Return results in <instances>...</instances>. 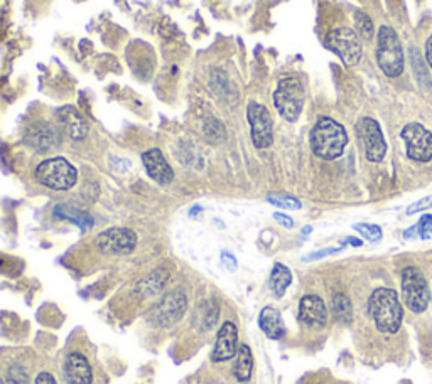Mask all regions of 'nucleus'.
<instances>
[{"label": "nucleus", "mask_w": 432, "mask_h": 384, "mask_svg": "<svg viewBox=\"0 0 432 384\" xmlns=\"http://www.w3.org/2000/svg\"><path fill=\"white\" fill-rule=\"evenodd\" d=\"M233 376L237 381L248 383L252 378V371H254V354L252 349L247 344L238 346V351L233 358Z\"/></svg>", "instance_id": "20"}, {"label": "nucleus", "mask_w": 432, "mask_h": 384, "mask_svg": "<svg viewBox=\"0 0 432 384\" xmlns=\"http://www.w3.org/2000/svg\"><path fill=\"white\" fill-rule=\"evenodd\" d=\"M311 149L324 160L341 157L348 144V134L341 123L329 117H321L311 130Z\"/></svg>", "instance_id": "2"}, {"label": "nucleus", "mask_w": 432, "mask_h": 384, "mask_svg": "<svg viewBox=\"0 0 432 384\" xmlns=\"http://www.w3.org/2000/svg\"><path fill=\"white\" fill-rule=\"evenodd\" d=\"M376 61L389 78H398L403 71V49L397 32L390 26H381L376 43Z\"/></svg>", "instance_id": "5"}, {"label": "nucleus", "mask_w": 432, "mask_h": 384, "mask_svg": "<svg viewBox=\"0 0 432 384\" xmlns=\"http://www.w3.org/2000/svg\"><path fill=\"white\" fill-rule=\"evenodd\" d=\"M142 164H144L147 174L153 181L160 186H169L174 181V171L159 149H149L142 154Z\"/></svg>", "instance_id": "16"}, {"label": "nucleus", "mask_w": 432, "mask_h": 384, "mask_svg": "<svg viewBox=\"0 0 432 384\" xmlns=\"http://www.w3.org/2000/svg\"><path fill=\"white\" fill-rule=\"evenodd\" d=\"M247 120L255 147L269 149L274 144V122L269 110L264 105L250 102L247 107Z\"/></svg>", "instance_id": "11"}, {"label": "nucleus", "mask_w": 432, "mask_h": 384, "mask_svg": "<svg viewBox=\"0 0 432 384\" xmlns=\"http://www.w3.org/2000/svg\"><path fill=\"white\" fill-rule=\"evenodd\" d=\"M432 204V198L429 196V198H424V199H421V201H417V203H413V204H411L407 208V216H412V214H417V213H421V211H426L427 208H429V206Z\"/></svg>", "instance_id": "32"}, {"label": "nucleus", "mask_w": 432, "mask_h": 384, "mask_svg": "<svg viewBox=\"0 0 432 384\" xmlns=\"http://www.w3.org/2000/svg\"><path fill=\"white\" fill-rule=\"evenodd\" d=\"M299 322L311 331H321L328 324V309L318 295H304L299 302Z\"/></svg>", "instance_id": "14"}, {"label": "nucleus", "mask_w": 432, "mask_h": 384, "mask_svg": "<svg viewBox=\"0 0 432 384\" xmlns=\"http://www.w3.org/2000/svg\"><path fill=\"white\" fill-rule=\"evenodd\" d=\"M34 384H58V383H56V379H54L51 373L43 371V373L38 374V378H36Z\"/></svg>", "instance_id": "33"}, {"label": "nucleus", "mask_w": 432, "mask_h": 384, "mask_svg": "<svg viewBox=\"0 0 432 384\" xmlns=\"http://www.w3.org/2000/svg\"><path fill=\"white\" fill-rule=\"evenodd\" d=\"M417 230H419V236L427 240L429 235L432 233V214H426V216H422L419 219V223H417Z\"/></svg>", "instance_id": "30"}, {"label": "nucleus", "mask_w": 432, "mask_h": 384, "mask_svg": "<svg viewBox=\"0 0 432 384\" xmlns=\"http://www.w3.org/2000/svg\"><path fill=\"white\" fill-rule=\"evenodd\" d=\"M36 181L51 191H70L78 182V171L70 160L51 157L38 164L34 171Z\"/></svg>", "instance_id": "3"}, {"label": "nucleus", "mask_w": 432, "mask_h": 384, "mask_svg": "<svg viewBox=\"0 0 432 384\" xmlns=\"http://www.w3.org/2000/svg\"><path fill=\"white\" fill-rule=\"evenodd\" d=\"M58 123L63 134L71 140H83L88 135V122H86L85 117H83L75 107H71V105L59 110Z\"/></svg>", "instance_id": "17"}, {"label": "nucleus", "mask_w": 432, "mask_h": 384, "mask_svg": "<svg viewBox=\"0 0 432 384\" xmlns=\"http://www.w3.org/2000/svg\"><path fill=\"white\" fill-rule=\"evenodd\" d=\"M259 327L272 341H280L286 336V326L282 322V315L274 307L262 309L259 315Z\"/></svg>", "instance_id": "19"}, {"label": "nucleus", "mask_w": 432, "mask_h": 384, "mask_svg": "<svg viewBox=\"0 0 432 384\" xmlns=\"http://www.w3.org/2000/svg\"><path fill=\"white\" fill-rule=\"evenodd\" d=\"M291 283H292L291 270H289L286 265L275 263L272 272H270V278H269V288L275 299H282Z\"/></svg>", "instance_id": "21"}, {"label": "nucleus", "mask_w": 432, "mask_h": 384, "mask_svg": "<svg viewBox=\"0 0 432 384\" xmlns=\"http://www.w3.org/2000/svg\"><path fill=\"white\" fill-rule=\"evenodd\" d=\"M0 384H29V376H27L26 369L21 366H12L9 369L7 376L0 381Z\"/></svg>", "instance_id": "28"}, {"label": "nucleus", "mask_w": 432, "mask_h": 384, "mask_svg": "<svg viewBox=\"0 0 432 384\" xmlns=\"http://www.w3.org/2000/svg\"><path fill=\"white\" fill-rule=\"evenodd\" d=\"M341 251V248H324V250H319L316 251V253H311L307 255L302 258V262H316V260H321V258H326V256H331V255H336Z\"/></svg>", "instance_id": "31"}, {"label": "nucleus", "mask_w": 432, "mask_h": 384, "mask_svg": "<svg viewBox=\"0 0 432 384\" xmlns=\"http://www.w3.org/2000/svg\"><path fill=\"white\" fill-rule=\"evenodd\" d=\"M304 86H302L299 78L287 76L279 81L277 90L274 93V105L284 120L291 123L297 122V118L302 113V108H304Z\"/></svg>", "instance_id": "4"}, {"label": "nucleus", "mask_w": 432, "mask_h": 384, "mask_svg": "<svg viewBox=\"0 0 432 384\" xmlns=\"http://www.w3.org/2000/svg\"><path fill=\"white\" fill-rule=\"evenodd\" d=\"M267 201L270 204L277 206V208L284 209H301V201H297L292 196H280V194H270Z\"/></svg>", "instance_id": "29"}, {"label": "nucleus", "mask_w": 432, "mask_h": 384, "mask_svg": "<svg viewBox=\"0 0 432 384\" xmlns=\"http://www.w3.org/2000/svg\"><path fill=\"white\" fill-rule=\"evenodd\" d=\"M353 230L360 233V235L365 238L366 241H371V243H375V241L381 240V228L376 226V224H366V223H358L353 226Z\"/></svg>", "instance_id": "27"}, {"label": "nucleus", "mask_w": 432, "mask_h": 384, "mask_svg": "<svg viewBox=\"0 0 432 384\" xmlns=\"http://www.w3.org/2000/svg\"><path fill=\"white\" fill-rule=\"evenodd\" d=\"M238 351V329L233 322H223L220 327L218 336H216V342L211 352V361L213 363H225L235 358Z\"/></svg>", "instance_id": "15"}, {"label": "nucleus", "mask_w": 432, "mask_h": 384, "mask_svg": "<svg viewBox=\"0 0 432 384\" xmlns=\"http://www.w3.org/2000/svg\"><path fill=\"white\" fill-rule=\"evenodd\" d=\"M369 315L381 334H395L402 326L403 309L397 292L381 287L371 292L369 299Z\"/></svg>", "instance_id": "1"}, {"label": "nucleus", "mask_w": 432, "mask_h": 384, "mask_svg": "<svg viewBox=\"0 0 432 384\" xmlns=\"http://www.w3.org/2000/svg\"><path fill=\"white\" fill-rule=\"evenodd\" d=\"M54 218L75 223L76 226H80L83 231L90 230V228L93 226V218H91L88 213L80 211V209L73 208V206H68V204L56 206V209H54Z\"/></svg>", "instance_id": "22"}, {"label": "nucleus", "mask_w": 432, "mask_h": 384, "mask_svg": "<svg viewBox=\"0 0 432 384\" xmlns=\"http://www.w3.org/2000/svg\"><path fill=\"white\" fill-rule=\"evenodd\" d=\"M312 231V228L311 226H306L304 230H302V233H304V235H307V233H311Z\"/></svg>", "instance_id": "39"}, {"label": "nucleus", "mask_w": 432, "mask_h": 384, "mask_svg": "<svg viewBox=\"0 0 432 384\" xmlns=\"http://www.w3.org/2000/svg\"><path fill=\"white\" fill-rule=\"evenodd\" d=\"M187 310V297L182 290L168 292L150 310V320L155 327L168 329L185 317Z\"/></svg>", "instance_id": "7"}, {"label": "nucleus", "mask_w": 432, "mask_h": 384, "mask_svg": "<svg viewBox=\"0 0 432 384\" xmlns=\"http://www.w3.org/2000/svg\"><path fill=\"white\" fill-rule=\"evenodd\" d=\"M416 235L419 236V230H417V224H413L411 230H407L406 233H403V238H407V240H408V238H413Z\"/></svg>", "instance_id": "37"}, {"label": "nucleus", "mask_w": 432, "mask_h": 384, "mask_svg": "<svg viewBox=\"0 0 432 384\" xmlns=\"http://www.w3.org/2000/svg\"><path fill=\"white\" fill-rule=\"evenodd\" d=\"M401 137L407 145L408 159L416 162L432 160V134L421 123H408L402 128Z\"/></svg>", "instance_id": "13"}, {"label": "nucleus", "mask_w": 432, "mask_h": 384, "mask_svg": "<svg viewBox=\"0 0 432 384\" xmlns=\"http://www.w3.org/2000/svg\"><path fill=\"white\" fill-rule=\"evenodd\" d=\"M205 310L203 317H201V329L203 331H208V329H213L216 320L220 317V309L215 302H205V305L201 307Z\"/></svg>", "instance_id": "26"}, {"label": "nucleus", "mask_w": 432, "mask_h": 384, "mask_svg": "<svg viewBox=\"0 0 432 384\" xmlns=\"http://www.w3.org/2000/svg\"><path fill=\"white\" fill-rule=\"evenodd\" d=\"M403 304L413 314L426 312L431 304V290L426 277L416 267H407L402 272Z\"/></svg>", "instance_id": "6"}, {"label": "nucleus", "mask_w": 432, "mask_h": 384, "mask_svg": "<svg viewBox=\"0 0 432 384\" xmlns=\"http://www.w3.org/2000/svg\"><path fill=\"white\" fill-rule=\"evenodd\" d=\"M165 278H168V273L163 272V270L153 272L149 277L144 278V280L140 282V285L137 287V292H139V294H142V297L154 295L155 292H159L160 288L164 287Z\"/></svg>", "instance_id": "23"}, {"label": "nucleus", "mask_w": 432, "mask_h": 384, "mask_svg": "<svg viewBox=\"0 0 432 384\" xmlns=\"http://www.w3.org/2000/svg\"><path fill=\"white\" fill-rule=\"evenodd\" d=\"M326 48L338 54L346 66H356L361 59V43L350 27H334L326 34Z\"/></svg>", "instance_id": "8"}, {"label": "nucleus", "mask_w": 432, "mask_h": 384, "mask_svg": "<svg viewBox=\"0 0 432 384\" xmlns=\"http://www.w3.org/2000/svg\"><path fill=\"white\" fill-rule=\"evenodd\" d=\"M346 243H350V245H353V246H361V245H363L360 240H356V238H348Z\"/></svg>", "instance_id": "38"}, {"label": "nucleus", "mask_w": 432, "mask_h": 384, "mask_svg": "<svg viewBox=\"0 0 432 384\" xmlns=\"http://www.w3.org/2000/svg\"><path fill=\"white\" fill-rule=\"evenodd\" d=\"M64 379L68 384H91L93 383V371L81 352H70L64 359Z\"/></svg>", "instance_id": "18"}, {"label": "nucleus", "mask_w": 432, "mask_h": 384, "mask_svg": "<svg viewBox=\"0 0 432 384\" xmlns=\"http://www.w3.org/2000/svg\"><path fill=\"white\" fill-rule=\"evenodd\" d=\"M274 219H275V221H277V223L282 224V226H286V228H294V219H292V218H289L287 214L275 213V214H274Z\"/></svg>", "instance_id": "34"}, {"label": "nucleus", "mask_w": 432, "mask_h": 384, "mask_svg": "<svg viewBox=\"0 0 432 384\" xmlns=\"http://www.w3.org/2000/svg\"><path fill=\"white\" fill-rule=\"evenodd\" d=\"M356 137L358 140H360L363 150H365V157L369 159L370 162H380V160H384L385 154H387V144H385L379 122L370 117L358 120Z\"/></svg>", "instance_id": "12"}, {"label": "nucleus", "mask_w": 432, "mask_h": 384, "mask_svg": "<svg viewBox=\"0 0 432 384\" xmlns=\"http://www.w3.org/2000/svg\"><path fill=\"white\" fill-rule=\"evenodd\" d=\"M426 58H427V63H429V66L432 70V36L429 39H427V43H426Z\"/></svg>", "instance_id": "36"}, {"label": "nucleus", "mask_w": 432, "mask_h": 384, "mask_svg": "<svg viewBox=\"0 0 432 384\" xmlns=\"http://www.w3.org/2000/svg\"><path fill=\"white\" fill-rule=\"evenodd\" d=\"M222 260H223L225 267H227L228 270H232V272L237 268V260L233 258V256L230 255V253H223V255H222Z\"/></svg>", "instance_id": "35"}, {"label": "nucleus", "mask_w": 432, "mask_h": 384, "mask_svg": "<svg viewBox=\"0 0 432 384\" xmlns=\"http://www.w3.org/2000/svg\"><path fill=\"white\" fill-rule=\"evenodd\" d=\"M333 314L336 320L341 324H350L353 320V307L351 300L348 299V295L344 294H336L333 297Z\"/></svg>", "instance_id": "24"}, {"label": "nucleus", "mask_w": 432, "mask_h": 384, "mask_svg": "<svg viewBox=\"0 0 432 384\" xmlns=\"http://www.w3.org/2000/svg\"><path fill=\"white\" fill-rule=\"evenodd\" d=\"M137 246V235L128 228H108L95 238V248L102 255L125 256Z\"/></svg>", "instance_id": "9"}, {"label": "nucleus", "mask_w": 432, "mask_h": 384, "mask_svg": "<svg viewBox=\"0 0 432 384\" xmlns=\"http://www.w3.org/2000/svg\"><path fill=\"white\" fill-rule=\"evenodd\" d=\"M61 128L48 120H36L27 127L24 144L38 154H48L61 145Z\"/></svg>", "instance_id": "10"}, {"label": "nucleus", "mask_w": 432, "mask_h": 384, "mask_svg": "<svg viewBox=\"0 0 432 384\" xmlns=\"http://www.w3.org/2000/svg\"><path fill=\"white\" fill-rule=\"evenodd\" d=\"M355 26H356V34L358 38L365 39V41H370L374 39V22H371V19L369 17V14L358 11L355 12Z\"/></svg>", "instance_id": "25"}]
</instances>
